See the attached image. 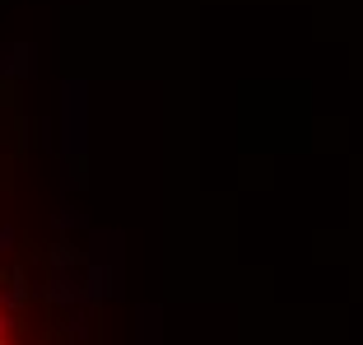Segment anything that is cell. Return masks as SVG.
Listing matches in <instances>:
<instances>
[{"instance_id": "obj_1", "label": "cell", "mask_w": 363, "mask_h": 345, "mask_svg": "<svg viewBox=\"0 0 363 345\" xmlns=\"http://www.w3.org/2000/svg\"><path fill=\"white\" fill-rule=\"evenodd\" d=\"M0 345H14V322L5 313V303H0Z\"/></svg>"}]
</instances>
